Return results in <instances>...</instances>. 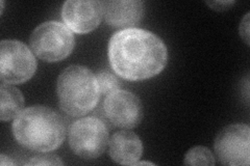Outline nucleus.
I'll use <instances>...</instances> for the list:
<instances>
[{
  "label": "nucleus",
  "instance_id": "nucleus-5",
  "mask_svg": "<svg viewBox=\"0 0 250 166\" xmlns=\"http://www.w3.org/2000/svg\"><path fill=\"white\" fill-rule=\"evenodd\" d=\"M37 70V60L26 45L16 39L0 44V78L6 84L28 81Z\"/></svg>",
  "mask_w": 250,
  "mask_h": 166
},
{
  "label": "nucleus",
  "instance_id": "nucleus-2",
  "mask_svg": "<svg viewBox=\"0 0 250 166\" xmlns=\"http://www.w3.org/2000/svg\"><path fill=\"white\" fill-rule=\"evenodd\" d=\"M13 134L23 148L30 151L49 153L65 139L62 118L48 107L31 106L22 110L13 123Z\"/></svg>",
  "mask_w": 250,
  "mask_h": 166
},
{
  "label": "nucleus",
  "instance_id": "nucleus-4",
  "mask_svg": "<svg viewBox=\"0 0 250 166\" xmlns=\"http://www.w3.org/2000/svg\"><path fill=\"white\" fill-rule=\"evenodd\" d=\"M30 47L39 58L56 62L69 56L74 48V36L65 24L48 21L39 25L30 36Z\"/></svg>",
  "mask_w": 250,
  "mask_h": 166
},
{
  "label": "nucleus",
  "instance_id": "nucleus-11",
  "mask_svg": "<svg viewBox=\"0 0 250 166\" xmlns=\"http://www.w3.org/2000/svg\"><path fill=\"white\" fill-rule=\"evenodd\" d=\"M109 156L118 164L135 165L143 154V144L138 135L128 131L117 132L109 140Z\"/></svg>",
  "mask_w": 250,
  "mask_h": 166
},
{
  "label": "nucleus",
  "instance_id": "nucleus-6",
  "mask_svg": "<svg viewBox=\"0 0 250 166\" xmlns=\"http://www.w3.org/2000/svg\"><path fill=\"white\" fill-rule=\"evenodd\" d=\"M107 144V128L97 117L81 118L70 127V148L75 155L83 159H95L103 155Z\"/></svg>",
  "mask_w": 250,
  "mask_h": 166
},
{
  "label": "nucleus",
  "instance_id": "nucleus-17",
  "mask_svg": "<svg viewBox=\"0 0 250 166\" xmlns=\"http://www.w3.org/2000/svg\"><path fill=\"white\" fill-rule=\"evenodd\" d=\"M213 10H226L229 6L233 4V1H214V2H207Z\"/></svg>",
  "mask_w": 250,
  "mask_h": 166
},
{
  "label": "nucleus",
  "instance_id": "nucleus-13",
  "mask_svg": "<svg viewBox=\"0 0 250 166\" xmlns=\"http://www.w3.org/2000/svg\"><path fill=\"white\" fill-rule=\"evenodd\" d=\"M185 164L187 165H215V158L208 148L195 147L186 154Z\"/></svg>",
  "mask_w": 250,
  "mask_h": 166
},
{
  "label": "nucleus",
  "instance_id": "nucleus-1",
  "mask_svg": "<svg viewBox=\"0 0 250 166\" xmlns=\"http://www.w3.org/2000/svg\"><path fill=\"white\" fill-rule=\"evenodd\" d=\"M111 67L120 77L141 81L159 75L168 61V50L162 39L141 28L122 29L108 44Z\"/></svg>",
  "mask_w": 250,
  "mask_h": 166
},
{
  "label": "nucleus",
  "instance_id": "nucleus-12",
  "mask_svg": "<svg viewBox=\"0 0 250 166\" xmlns=\"http://www.w3.org/2000/svg\"><path fill=\"white\" fill-rule=\"evenodd\" d=\"M24 106V98L19 90L3 83L0 86V120L11 121L17 117Z\"/></svg>",
  "mask_w": 250,
  "mask_h": 166
},
{
  "label": "nucleus",
  "instance_id": "nucleus-19",
  "mask_svg": "<svg viewBox=\"0 0 250 166\" xmlns=\"http://www.w3.org/2000/svg\"><path fill=\"white\" fill-rule=\"evenodd\" d=\"M135 165H154L153 163H151V162H137Z\"/></svg>",
  "mask_w": 250,
  "mask_h": 166
},
{
  "label": "nucleus",
  "instance_id": "nucleus-18",
  "mask_svg": "<svg viewBox=\"0 0 250 166\" xmlns=\"http://www.w3.org/2000/svg\"><path fill=\"white\" fill-rule=\"evenodd\" d=\"M0 164H1L2 166H4V165H14L15 162L11 159L10 157H6L5 155L1 154V155H0Z\"/></svg>",
  "mask_w": 250,
  "mask_h": 166
},
{
  "label": "nucleus",
  "instance_id": "nucleus-16",
  "mask_svg": "<svg viewBox=\"0 0 250 166\" xmlns=\"http://www.w3.org/2000/svg\"><path fill=\"white\" fill-rule=\"evenodd\" d=\"M241 37L244 38L246 44H249V14L245 16V18L242 20L241 23Z\"/></svg>",
  "mask_w": 250,
  "mask_h": 166
},
{
  "label": "nucleus",
  "instance_id": "nucleus-3",
  "mask_svg": "<svg viewBox=\"0 0 250 166\" xmlns=\"http://www.w3.org/2000/svg\"><path fill=\"white\" fill-rule=\"evenodd\" d=\"M57 93L62 111L71 116H82L96 107L100 92L96 76L89 69L71 66L61 73Z\"/></svg>",
  "mask_w": 250,
  "mask_h": 166
},
{
  "label": "nucleus",
  "instance_id": "nucleus-15",
  "mask_svg": "<svg viewBox=\"0 0 250 166\" xmlns=\"http://www.w3.org/2000/svg\"><path fill=\"white\" fill-rule=\"evenodd\" d=\"M29 165H62V161L60 157L56 155H49L46 153H42L41 155H37L31 157L29 161L26 162Z\"/></svg>",
  "mask_w": 250,
  "mask_h": 166
},
{
  "label": "nucleus",
  "instance_id": "nucleus-10",
  "mask_svg": "<svg viewBox=\"0 0 250 166\" xmlns=\"http://www.w3.org/2000/svg\"><path fill=\"white\" fill-rule=\"evenodd\" d=\"M104 16L107 24L122 28L136 25L144 15V2L138 0L104 1Z\"/></svg>",
  "mask_w": 250,
  "mask_h": 166
},
{
  "label": "nucleus",
  "instance_id": "nucleus-7",
  "mask_svg": "<svg viewBox=\"0 0 250 166\" xmlns=\"http://www.w3.org/2000/svg\"><path fill=\"white\" fill-rule=\"evenodd\" d=\"M215 153L224 165L241 166L250 163V128L234 124L224 128L215 140Z\"/></svg>",
  "mask_w": 250,
  "mask_h": 166
},
{
  "label": "nucleus",
  "instance_id": "nucleus-14",
  "mask_svg": "<svg viewBox=\"0 0 250 166\" xmlns=\"http://www.w3.org/2000/svg\"><path fill=\"white\" fill-rule=\"evenodd\" d=\"M99 92L104 94H109L120 89V81L114 74L106 70L100 71L96 75Z\"/></svg>",
  "mask_w": 250,
  "mask_h": 166
},
{
  "label": "nucleus",
  "instance_id": "nucleus-9",
  "mask_svg": "<svg viewBox=\"0 0 250 166\" xmlns=\"http://www.w3.org/2000/svg\"><path fill=\"white\" fill-rule=\"evenodd\" d=\"M103 16V2L95 0H70L64 3L62 10L65 25L80 35L96 29Z\"/></svg>",
  "mask_w": 250,
  "mask_h": 166
},
{
  "label": "nucleus",
  "instance_id": "nucleus-8",
  "mask_svg": "<svg viewBox=\"0 0 250 166\" xmlns=\"http://www.w3.org/2000/svg\"><path fill=\"white\" fill-rule=\"evenodd\" d=\"M104 107L108 121L124 129L136 127L143 116L140 99L129 92L118 90L107 94Z\"/></svg>",
  "mask_w": 250,
  "mask_h": 166
},
{
  "label": "nucleus",
  "instance_id": "nucleus-20",
  "mask_svg": "<svg viewBox=\"0 0 250 166\" xmlns=\"http://www.w3.org/2000/svg\"><path fill=\"white\" fill-rule=\"evenodd\" d=\"M3 7H4V2L1 1V14L3 13Z\"/></svg>",
  "mask_w": 250,
  "mask_h": 166
}]
</instances>
